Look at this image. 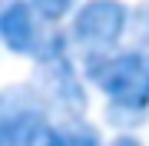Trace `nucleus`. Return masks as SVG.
<instances>
[{
	"instance_id": "3",
	"label": "nucleus",
	"mask_w": 149,
	"mask_h": 146,
	"mask_svg": "<svg viewBox=\"0 0 149 146\" xmlns=\"http://www.w3.org/2000/svg\"><path fill=\"white\" fill-rule=\"evenodd\" d=\"M47 100L37 90L10 87L0 96V146H40L47 136Z\"/></svg>"
},
{
	"instance_id": "4",
	"label": "nucleus",
	"mask_w": 149,
	"mask_h": 146,
	"mask_svg": "<svg viewBox=\"0 0 149 146\" xmlns=\"http://www.w3.org/2000/svg\"><path fill=\"white\" fill-rule=\"evenodd\" d=\"M37 83H40V96L47 103H53L56 110L63 113H80L86 106L83 87H80V76L73 70V60L63 50V40H53V47L40 57V70H37Z\"/></svg>"
},
{
	"instance_id": "7",
	"label": "nucleus",
	"mask_w": 149,
	"mask_h": 146,
	"mask_svg": "<svg viewBox=\"0 0 149 146\" xmlns=\"http://www.w3.org/2000/svg\"><path fill=\"white\" fill-rule=\"evenodd\" d=\"M30 3H33V10H37L47 23H53V20H60V17H66L73 10L76 0H30Z\"/></svg>"
},
{
	"instance_id": "9",
	"label": "nucleus",
	"mask_w": 149,
	"mask_h": 146,
	"mask_svg": "<svg viewBox=\"0 0 149 146\" xmlns=\"http://www.w3.org/2000/svg\"><path fill=\"white\" fill-rule=\"evenodd\" d=\"M109 146H143L139 140H133V136H119V140H113Z\"/></svg>"
},
{
	"instance_id": "1",
	"label": "nucleus",
	"mask_w": 149,
	"mask_h": 146,
	"mask_svg": "<svg viewBox=\"0 0 149 146\" xmlns=\"http://www.w3.org/2000/svg\"><path fill=\"white\" fill-rule=\"evenodd\" d=\"M86 73L103 90L113 116H139L149 110V50L90 57Z\"/></svg>"
},
{
	"instance_id": "8",
	"label": "nucleus",
	"mask_w": 149,
	"mask_h": 146,
	"mask_svg": "<svg viewBox=\"0 0 149 146\" xmlns=\"http://www.w3.org/2000/svg\"><path fill=\"white\" fill-rule=\"evenodd\" d=\"M133 27L139 30V37H143L146 40V43H149V3L143 7V10H139L136 13V20H133Z\"/></svg>"
},
{
	"instance_id": "5",
	"label": "nucleus",
	"mask_w": 149,
	"mask_h": 146,
	"mask_svg": "<svg viewBox=\"0 0 149 146\" xmlns=\"http://www.w3.org/2000/svg\"><path fill=\"white\" fill-rule=\"evenodd\" d=\"M0 37L3 47L17 57H43L53 47L56 33L50 37L43 30V17L33 10L30 0H7L3 10H0Z\"/></svg>"
},
{
	"instance_id": "2",
	"label": "nucleus",
	"mask_w": 149,
	"mask_h": 146,
	"mask_svg": "<svg viewBox=\"0 0 149 146\" xmlns=\"http://www.w3.org/2000/svg\"><path fill=\"white\" fill-rule=\"evenodd\" d=\"M129 23L133 20H129L126 3H119V0H86L73 13L70 40H73L76 50L86 53V60L90 57H106L123 40Z\"/></svg>"
},
{
	"instance_id": "6",
	"label": "nucleus",
	"mask_w": 149,
	"mask_h": 146,
	"mask_svg": "<svg viewBox=\"0 0 149 146\" xmlns=\"http://www.w3.org/2000/svg\"><path fill=\"white\" fill-rule=\"evenodd\" d=\"M40 146H100V133L90 123H63L50 126Z\"/></svg>"
}]
</instances>
